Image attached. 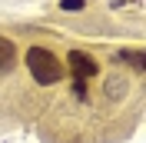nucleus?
<instances>
[{"instance_id":"nucleus-2","label":"nucleus","mask_w":146,"mask_h":143,"mask_svg":"<svg viewBox=\"0 0 146 143\" xmlns=\"http://www.w3.org/2000/svg\"><path fill=\"white\" fill-rule=\"evenodd\" d=\"M96 70H100V67H96V60H93L90 53H83V50H70V77L73 80H76V97H86V80H93V77H96Z\"/></svg>"},{"instance_id":"nucleus-5","label":"nucleus","mask_w":146,"mask_h":143,"mask_svg":"<svg viewBox=\"0 0 146 143\" xmlns=\"http://www.w3.org/2000/svg\"><path fill=\"white\" fill-rule=\"evenodd\" d=\"M83 0H63V10H80Z\"/></svg>"},{"instance_id":"nucleus-3","label":"nucleus","mask_w":146,"mask_h":143,"mask_svg":"<svg viewBox=\"0 0 146 143\" xmlns=\"http://www.w3.org/2000/svg\"><path fill=\"white\" fill-rule=\"evenodd\" d=\"M13 63H17V47L10 43L7 37H0V73H7Z\"/></svg>"},{"instance_id":"nucleus-4","label":"nucleus","mask_w":146,"mask_h":143,"mask_svg":"<svg viewBox=\"0 0 146 143\" xmlns=\"http://www.w3.org/2000/svg\"><path fill=\"white\" fill-rule=\"evenodd\" d=\"M119 57H123L126 63H133L136 70H143V67H146V57L139 53V50H119Z\"/></svg>"},{"instance_id":"nucleus-1","label":"nucleus","mask_w":146,"mask_h":143,"mask_svg":"<svg viewBox=\"0 0 146 143\" xmlns=\"http://www.w3.org/2000/svg\"><path fill=\"white\" fill-rule=\"evenodd\" d=\"M27 70L33 73L40 83H56L60 77H63V67H60V60H56L50 50H43V47H30L27 50Z\"/></svg>"}]
</instances>
